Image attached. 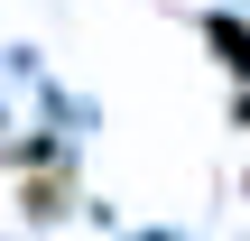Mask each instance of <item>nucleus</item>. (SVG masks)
I'll list each match as a JSON object with an SVG mask.
<instances>
[{
    "mask_svg": "<svg viewBox=\"0 0 250 241\" xmlns=\"http://www.w3.org/2000/svg\"><path fill=\"white\" fill-rule=\"evenodd\" d=\"M213 46H223V56L250 74V28H241V19H213Z\"/></svg>",
    "mask_w": 250,
    "mask_h": 241,
    "instance_id": "nucleus-1",
    "label": "nucleus"
}]
</instances>
